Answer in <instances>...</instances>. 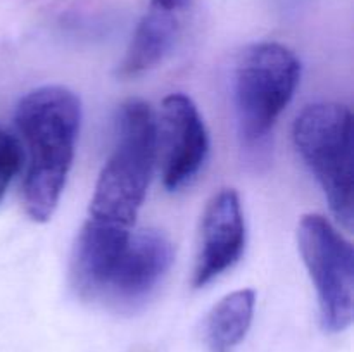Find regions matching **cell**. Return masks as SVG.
<instances>
[{"label":"cell","mask_w":354,"mask_h":352,"mask_svg":"<svg viewBox=\"0 0 354 352\" xmlns=\"http://www.w3.org/2000/svg\"><path fill=\"white\" fill-rule=\"evenodd\" d=\"M80 124L82 102L66 86H40L17 104L16 126L28 155L23 206L37 223H47L57 209L75 159Z\"/></svg>","instance_id":"obj_1"},{"label":"cell","mask_w":354,"mask_h":352,"mask_svg":"<svg viewBox=\"0 0 354 352\" xmlns=\"http://www.w3.org/2000/svg\"><path fill=\"white\" fill-rule=\"evenodd\" d=\"M158 162L156 116L144 100L124 102L113 154L100 171L88 217L133 228Z\"/></svg>","instance_id":"obj_2"},{"label":"cell","mask_w":354,"mask_h":352,"mask_svg":"<svg viewBox=\"0 0 354 352\" xmlns=\"http://www.w3.org/2000/svg\"><path fill=\"white\" fill-rule=\"evenodd\" d=\"M297 152L317 178L332 214L353 228V114L335 102L311 104L294 121Z\"/></svg>","instance_id":"obj_3"},{"label":"cell","mask_w":354,"mask_h":352,"mask_svg":"<svg viewBox=\"0 0 354 352\" xmlns=\"http://www.w3.org/2000/svg\"><path fill=\"white\" fill-rule=\"evenodd\" d=\"M301 81V62L286 45L275 41L254 43L242 52L234 79L239 133L249 147L268 138L296 93Z\"/></svg>","instance_id":"obj_4"},{"label":"cell","mask_w":354,"mask_h":352,"mask_svg":"<svg viewBox=\"0 0 354 352\" xmlns=\"http://www.w3.org/2000/svg\"><path fill=\"white\" fill-rule=\"evenodd\" d=\"M297 247L317 290L322 328L342 333L354 314V252L351 242L322 214H306L297 224Z\"/></svg>","instance_id":"obj_5"},{"label":"cell","mask_w":354,"mask_h":352,"mask_svg":"<svg viewBox=\"0 0 354 352\" xmlns=\"http://www.w3.org/2000/svg\"><path fill=\"white\" fill-rule=\"evenodd\" d=\"M171 264L173 245L162 231L142 230L131 233L99 302L114 313H137L152 299Z\"/></svg>","instance_id":"obj_6"},{"label":"cell","mask_w":354,"mask_h":352,"mask_svg":"<svg viewBox=\"0 0 354 352\" xmlns=\"http://www.w3.org/2000/svg\"><path fill=\"white\" fill-rule=\"evenodd\" d=\"M156 140L165 188L176 192L189 185L209 154L206 124L190 97L171 93L162 100Z\"/></svg>","instance_id":"obj_7"},{"label":"cell","mask_w":354,"mask_h":352,"mask_svg":"<svg viewBox=\"0 0 354 352\" xmlns=\"http://www.w3.org/2000/svg\"><path fill=\"white\" fill-rule=\"evenodd\" d=\"M248 242L241 197L223 188L211 197L201 219L199 247L192 271L194 289H204L241 261Z\"/></svg>","instance_id":"obj_8"},{"label":"cell","mask_w":354,"mask_h":352,"mask_svg":"<svg viewBox=\"0 0 354 352\" xmlns=\"http://www.w3.org/2000/svg\"><path fill=\"white\" fill-rule=\"evenodd\" d=\"M131 237V228L86 217L76 235L69 259V283L85 302L99 297Z\"/></svg>","instance_id":"obj_9"},{"label":"cell","mask_w":354,"mask_h":352,"mask_svg":"<svg viewBox=\"0 0 354 352\" xmlns=\"http://www.w3.org/2000/svg\"><path fill=\"white\" fill-rule=\"evenodd\" d=\"M189 0H151L118 68L121 78H137L165 61L178 41Z\"/></svg>","instance_id":"obj_10"},{"label":"cell","mask_w":354,"mask_h":352,"mask_svg":"<svg viewBox=\"0 0 354 352\" xmlns=\"http://www.w3.org/2000/svg\"><path fill=\"white\" fill-rule=\"evenodd\" d=\"M256 309V293L251 289L228 293L204 320V342L207 352H235L251 330Z\"/></svg>","instance_id":"obj_11"},{"label":"cell","mask_w":354,"mask_h":352,"mask_svg":"<svg viewBox=\"0 0 354 352\" xmlns=\"http://www.w3.org/2000/svg\"><path fill=\"white\" fill-rule=\"evenodd\" d=\"M24 152L16 137L0 128V200L6 195L10 182L19 173Z\"/></svg>","instance_id":"obj_12"}]
</instances>
